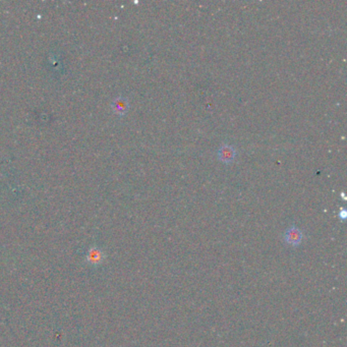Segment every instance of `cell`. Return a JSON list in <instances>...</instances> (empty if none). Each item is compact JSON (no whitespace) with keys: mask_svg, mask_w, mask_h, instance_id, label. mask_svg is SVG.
<instances>
[{"mask_svg":"<svg viewBox=\"0 0 347 347\" xmlns=\"http://www.w3.org/2000/svg\"><path fill=\"white\" fill-rule=\"evenodd\" d=\"M236 156V151L231 145H222L218 150V158L220 161L225 164H230L234 161Z\"/></svg>","mask_w":347,"mask_h":347,"instance_id":"cell-1","label":"cell"},{"mask_svg":"<svg viewBox=\"0 0 347 347\" xmlns=\"http://www.w3.org/2000/svg\"><path fill=\"white\" fill-rule=\"evenodd\" d=\"M284 238L285 241L291 245H299L303 240V232L296 226H291L286 230Z\"/></svg>","mask_w":347,"mask_h":347,"instance_id":"cell-2","label":"cell"},{"mask_svg":"<svg viewBox=\"0 0 347 347\" xmlns=\"http://www.w3.org/2000/svg\"><path fill=\"white\" fill-rule=\"evenodd\" d=\"M112 110L114 113H116L117 115H125L130 107L128 99L125 97H117L116 99H114L112 104H111Z\"/></svg>","mask_w":347,"mask_h":347,"instance_id":"cell-3","label":"cell"},{"mask_svg":"<svg viewBox=\"0 0 347 347\" xmlns=\"http://www.w3.org/2000/svg\"><path fill=\"white\" fill-rule=\"evenodd\" d=\"M105 259L104 253L99 247H91L87 254V261L92 265H100Z\"/></svg>","mask_w":347,"mask_h":347,"instance_id":"cell-4","label":"cell"}]
</instances>
